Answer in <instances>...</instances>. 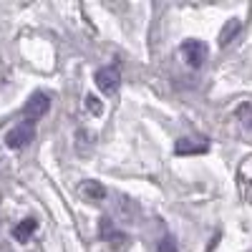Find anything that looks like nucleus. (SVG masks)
<instances>
[{
    "mask_svg": "<svg viewBox=\"0 0 252 252\" xmlns=\"http://www.w3.org/2000/svg\"><path fill=\"white\" fill-rule=\"evenodd\" d=\"M33 136H35V124L33 121H20L8 131L5 144H8V149H26L33 141Z\"/></svg>",
    "mask_w": 252,
    "mask_h": 252,
    "instance_id": "obj_1",
    "label": "nucleus"
},
{
    "mask_svg": "<svg viewBox=\"0 0 252 252\" xmlns=\"http://www.w3.org/2000/svg\"><path fill=\"white\" fill-rule=\"evenodd\" d=\"M179 51H182V58H184L192 68L204 66V61H207V56H209V48H207L204 40H184Z\"/></svg>",
    "mask_w": 252,
    "mask_h": 252,
    "instance_id": "obj_2",
    "label": "nucleus"
},
{
    "mask_svg": "<svg viewBox=\"0 0 252 252\" xmlns=\"http://www.w3.org/2000/svg\"><path fill=\"white\" fill-rule=\"evenodd\" d=\"M48 109H51V101H48V96H46V94H33V96L28 98V103H26L23 114H26V116L33 121V119L46 116V114H48Z\"/></svg>",
    "mask_w": 252,
    "mask_h": 252,
    "instance_id": "obj_3",
    "label": "nucleus"
},
{
    "mask_svg": "<svg viewBox=\"0 0 252 252\" xmlns=\"http://www.w3.org/2000/svg\"><path fill=\"white\" fill-rule=\"evenodd\" d=\"M119 81H121L119 68H101V71L96 73V86H98L103 94H116Z\"/></svg>",
    "mask_w": 252,
    "mask_h": 252,
    "instance_id": "obj_4",
    "label": "nucleus"
},
{
    "mask_svg": "<svg viewBox=\"0 0 252 252\" xmlns=\"http://www.w3.org/2000/svg\"><path fill=\"white\" fill-rule=\"evenodd\" d=\"M209 149V144H207V139H179L177 141V146H174V152L177 154H202V152H207Z\"/></svg>",
    "mask_w": 252,
    "mask_h": 252,
    "instance_id": "obj_5",
    "label": "nucleus"
},
{
    "mask_svg": "<svg viewBox=\"0 0 252 252\" xmlns=\"http://www.w3.org/2000/svg\"><path fill=\"white\" fill-rule=\"evenodd\" d=\"M240 31H242V23H240L237 18H229L227 26H224L222 33H220V46H229V43H232V40L237 38Z\"/></svg>",
    "mask_w": 252,
    "mask_h": 252,
    "instance_id": "obj_6",
    "label": "nucleus"
},
{
    "mask_svg": "<svg viewBox=\"0 0 252 252\" xmlns=\"http://www.w3.org/2000/svg\"><path fill=\"white\" fill-rule=\"evenodd\" d=\"M81 194L86 199H103L106 197V187L98 184V182H83L81 184Z\"/></svg>",
    "mask_w": 252,
    "mask_h": 252,
    "instance_id": "obj_7",
    "label": "nucleus"
},
{
    "mask_svg": "<svg viewBox=\"0 0 252 252\" xmlns=\"http://www.w3.org/2000/svg\"><path fill=\"white\" fill-rule=\"evenodd\" d=\"M33 232H35V220H23V222L13 229V237H15L18 242H26Z\"/></svg>",
    "mask_w": 252,
    "mask_h": 252,
    "instance_id": "obj_8",
    "label": "nucleus"
},
{
    "mask_svg": "<svg viewBox=\"0 0 252 252\" xmlns=\"http://www.w3.org/2000/svg\"><path fill=\"white\" fill-rule=\"evenodd\" d=\"M86 109H89L94 116H101V114H103V103H101L94 94H89V96H86Z\"/></svg>",
    "mask_w": 252,
    "mask_h": 252,
    "instance_id": "obj_9",
    "label": "nucleus"
},
{
    "mask_svg": "<svg viewBox=\"0 0 252 252\" xmlns=\"http://www.w3.org/2000/svg\"><path fill=\"white\" fill-rule=\"evenodd\" d=\"M161 252H177V247H174V242L169 240V237H166L164 242H161V247H159Z\"/></svg>",
    "mask_w": 252,
    "mask_h": 252,
    "instance_id": "obj_10",
    "label": "nucleus"
}]
</instances>
